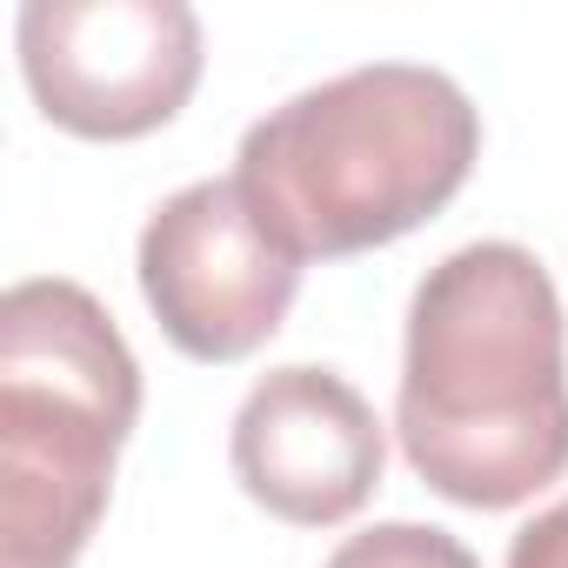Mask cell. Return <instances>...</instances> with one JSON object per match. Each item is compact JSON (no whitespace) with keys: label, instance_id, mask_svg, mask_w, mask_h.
<instances>
[{"label":"cell","instance_id":"277c9868","mask_svg":"<svg viewBox=\"0 0 568 568\" xmlns=\"http://www.w3.org/2000/svg\"><path fill=\"white\" fill-rule=\"evenodd\" d=\"M14 48L34 108L81 141L154 134L201 81V21L187 0H28Z\"/></svg>","mask_w":568,"mask_h":568},{"label":"cell","instance_id":"6da1fadb","mask_svg":"<svg viewBox=\"0 0 568 568\" xmlns=\"http://www.w3.org/2000/svg\"><path fill=\"white\" fill-rule=\"evenodd\" d=\"M395 435L462 508H515L568 475V315L521 241H468L422 274Z\"/></svg>","mask_w":568,"mask_h":568},{"label":"cell","instance_id":"3957f363","mask_svg":"<svg viewBox=\"0 0 568 568\" xmlns=\"http://www.w3.org/2000/svg\"><path fill=\"white\" fill-rule=\"evenodd\" d=\"M141 422V362L81 281L0 295V568H74L114 455Z\"/></svg>","mask_w":568,"mask_h":568},{"label":"cell","instance_id":"52a82bcc","mask_svg":"<svg viewBox=\"0 0 568 568\" xmlns=\"http://www.w3.org/2000/svg\"><path fill=\"white\" fill-rule=\"evenodd\" d=\"M328 568H481L468 555V541H455L435 521H375L362 535H348Z\"/></svg>","mask_w":568,"mask_h":568},{"label":"cell","instance_id":"7a4b0ae2","mask_svg":"<svg viewBox=\"0 0 568 568\" xmlns=\"http://www.w3.org/2000/svg\"><path fill=\"white\" fill-rule=\"evenodd\" d=\"M475 154L481 114L442 68L375 61L267 108L234 181L295 261H348L442 214Z\"/></svg>","mask_w":568,"mask_h":568},{"label":"cell","instance_id":"5b68a950","mask_svg":"<svg viewBox=\"0 0 568 568\" xmlns=\"http://www.w3.org/2000/svg\"><path fill=\"white\" fill-rule=\"evenodd\" d=\"M141 295L187 362H241L295 308L302 261L267 234L241 181H194L141 227Z\"/></svg>","mask_w":568,"mask_h":568},{"label":"cell","instance_id":"ba28073f","mask_svg":"<svg viewBox=\"0 0 568 568\" xmlns=\"http://www.w3.org/2000/svg\"><path fill=\"white\" fill-rule=\"evenodd\" d=\"M508 568H568V501H555V508H541L535 521L515 528Z\"/></svg>","mask_w":568,"mask_h":568},{"label":"cell","instance_id":"8992f818","mask_svg":"<svg viewBox=\"0 0 568 568\" xmlns=\"http://www.w3.org/2000/svg\"><path fill=\"white\" fill-rule=\"evenodd\" d=\"M247 501L295 528H335L382 488V422L335 368H267L227 435Z\"/></svg>","mask_w":568,"mask_h":568}]
</instances>
